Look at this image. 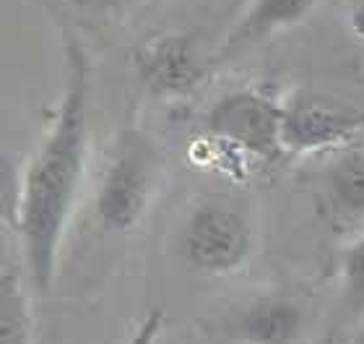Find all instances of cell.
Segmentation results:
<instances>
[{"label": "cell", "mask_w": 364, "mask_h": 344, "mask_svg": "<svg viewBox=\"0 0 364 344\" xmlns=\"http://www.w3.org/2000/svg\"><path fill=\"white\" fill-rule=\"evenodd\" d=\"M91 68L81 42H65V89L55 123L39 144L16 207L23 269L39 298L50 292L60 243L81 193L89 146Z\"/></svg>", "instance_id": "6da1fadb"}, {"label": "cell", "mask_w": 364, "mask_h": 344, "mask_svg": "<svg viewBox=\"0 0 364 344\" xmlns=\"http://www.w3.org/2000/svg\"><path fill=\"white\" fill-rule=\"evenodd\" d=\"M164 175V154L136 128L120 130L97 193V219L109 232H130L141 222Z\"/></svg>", "instance_id": "7a4b0ae2"}, {"label": "cell", "mask_w": 364, "mask_h": 344, "mask_svg": "<svg viewBox=\"0 0 364 344\" xmlns=\"http://www.w3.org/2000/svg\"><path fill=\"white\" fill-rule=\"evenodd\" d=\"M205 128L221 144L240 152L276 162L284 149V105L255 89L232 92L219 100L205 118Z\"/></svg>", "instance_id": "3957f363"}, {"label": "cell", "mask_w": 364, "mask_h": 344, "mask_svg": "<svg viewBox=\"0 0 364 344\" xmlns=\"http://www.w3.org/2000/svg\"><path fill=\"white\" fill-rule=\"evenodd\" d=\"M252 229L247 217L227 204H203L190 214L182 229V256L203 274H229L247 261Z\"/></svg>", "instance_id": "277c9868"}, {"label": "cell", "mask_w": 364, "mask_h": 344, "mask_svg": "<svg viewBox=\"0 0 364 344\" xmlns=\"http://www.w3.org/2000/svg\"><path fill=\"white\" fill-rule=\"evenodd\" d=\"M136 71L146 92L156 100L188 97L205 76L196 39L182 31H167L149 39L136 58Z\"/></svg>", "instance_id": "5b68a950"}, {"label": "cell", "mask_w": 364, "mask_h": 344, "mask_svg": "<svg viewBox=\"0 0 364 344\" xmlns=\"http://www.w3.org/2000/svg\"><path fill=\"white\" fill-rule=\"evenodd\" d=\"M359 136H364V113H351L318 100H294L284 108L287 154L349 149Z\"/></svg>", "instance_id": "8992f818"}, {"label": "cell", "mask_w": 364, "mask_h": 344, "mask_svg": "<svg viewBox=\"0 0 364 344\" xmlns=\"http://www.w3.org/2000/svg\"><path fill=\"white\" fill-rule=\"evenodd\" d=\"M304 331V311L289 295H263L237 316L235 337L245 344H296Z\"/></svg>", "instance_id": "52a82bcc"}, {"label": "cell", "mask_w": 364, "mask_h": 344, "mask_svg": "<svg viewBox=\"0 0 364 344\" xmlns=\"http://www.w3.org/2000/svg\"><path fill=\"white\" fill-rule=\"evenodd\" d=\"M315 6L318 0H250L245 14L237 19L227 37L221 39L219 58H232L258 39L302 24Z\"/></svg>", "instance_id": "ba28073f"}, {"label": "cell", "mask_w": 364, "mask_h": 344, "mask_svg": "<svg viewBox=\"0 0 364 344\" xmlns=\"http://www.w3.org/2000/svg\"><path fill=\"white\" fill-rule=\"evenodd\" d=\"M328 201L341 222L364 219V152L343 149L326 172Z\"/></svg>", "instance_id": "9c48e42d"}, {"label": "cell", "mask_w": 364, "mask_h": 344, "mask_svg": "<svg viewBox=\"0 0 364 344\" xmlns=\"http://www.w3.org/2000/svg\"><path fill=\"white\" fill-rule=\"evenodd\" d=\"M31 316L18 269L3 261L0 274V344H29Z\"/></svg>", "instance_id": "30bf717a"}, {"label": "cell", "mask_w": 364, "mask_h": 344, "mask_svg": "<svg viewBox=\"0 0 364 344\" xmlns=\"http://www.w3.org/2000/svg\"><path fill=\"white\" fill-rule=\"evenodd\" d=\"M341 313L346 321L364 316V237L351 245L341 266Z\"/></svg>", "instance_id": "8fae6325"}, {"label": "cell", "mask_w": 364, "mask_h": 344, "mask_svg": "<svg viewBox=\"0 0 364 344\" xmlns=\"http://www.w3.org/2000/svg\"><path fill=\"white\" fill-rule=\"evenodd\" d=\"M161 326H164V313H161V311H151V313L144 318L141 329L136 331V337L130 339V344H156Z\"/></svg>", "instance_id": "7c38bea8"}, {"label": "cell", "mask_w": 364, "mask_h": 344, "mask_svg": "<svg viewBox=\"0 0 364 344\" xmlns=\"http://www.w3.org/2000/svg\"><path fill=\"white\" fill-rule=\"evenodd\" d=\"M349 26H351V31H354L357 37L364 39V0H357V3H354V8H351Z\"/></svg>", "instance_id": "4fadbf2b"}, {"label": "cell", "mask_w": 364, "mask_h": 344, "mask_svg": "<svg viewBox=\"0 0 364 344\" xmlns=\"http://www.w3.org/2000/svg\"><path fill=\"white\" fill-rule=\"evenodd\" d=\"M76 8H84V11H107V8H114L122 0H70Z\"/></svg>", "instance_id": "5bb4252c"}, {"label": "cell", "mask_w": 364, "mask_h": 344, "mask_svg": "<svg viewBox=\"0 0 364 344\" xmlns=\"http://www.w3.org/2000/svg\"><path fill=\"white\" fill-rule=\"evenodd\" d=\"M359 344H364V337H362V339H359Z\"/></svg>", "instance_id": "9a60e30c"}]
</instances>
